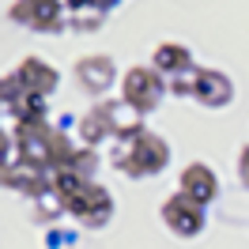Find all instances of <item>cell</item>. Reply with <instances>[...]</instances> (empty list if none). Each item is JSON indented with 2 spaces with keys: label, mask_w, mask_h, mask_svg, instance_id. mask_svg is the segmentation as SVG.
Segmentation results:
<instances>
[{
  "label": "cell",
  "mask_w": 249,
  "mask_h": 249,
  "mask_svg": "<svg viewBox=\"0 0 249 249\" xmlns=\"http://www.w3.org/2000/svg\"><path fill=\"white\" fill-rule=\"evenodd\" d=\"M170 143L159 136L155 128H143L140 136H132L128 143L117 147V155H113V166L128 178V181H151L159 174L170 166Z\"/></svg>",
  "instance_id": "6da1fadb"
},
{
  "label": "cell",
  "mask_w": 249,
  "mask_h": 249,
  "mask_svg": "<svg viewBox=\"0 0 249 249\" xmlns=\"http://www.w3.org/2000/svg\"><path fill=\"white\" fill-rule=\"evenodd\" d=\"M121 102L124 106H132L140 117H147V113H155L159 106H162V98H166V79L159 76L151 64H132V68H124L121 72Z\"/></svg>",
  "instance_id": "7a4b0ae2"
},
{
  "label": "cell",
  "mask_w": 249,
  "mask_h": 249,
  "mask_svg": "<svg viewBox=\"0 0 249 249\" xmlns=\"http://www.w3.org/2000/svg\"><path fill=\"white\" fill-rule=\"evenodd\" d=\"M113 212H117V200H113V193L102 181H83L64 200V215L76 219L79 227H87V231H102L109 219H113Z\"/></svg>",
  "instance_id": "3957f363"
},
{
  "label": "cell",
  "mask_w": 249,
  "mask_h": 249,
  "mask_svg": "<svg viewBox=\"0 0 249 249\" xmlns=\"http://www.w3.org/2000/svg\"><path fill=\"white\" fill-rule=\"evenodd\" d=\"M8 19H12L16 27H23V31H31V34H49V38L72 31L64 0H16V4L8 8Z\"/></svg>",
  "instance_id": "277c9868"
},
{
  "label": "cell",
  "mask_w": 249,
  "mask_h": 249,
  "mask_svg": "<svg viewBox=\"0 0 249 249\" xmlns=\"http://www.w3.org/2000/svg\"><path fill=\"white\" fill-rule=\"evenodd\" d=\"M159 219L178 242H193V238H200L208 231V208H200L196 200H189L181 193H174V196H166L159 204Z\"/></svg>",
  "instance_id": "5b68a950"
},
{
  "label": "cell",
  "mask_w": 249,
  "mask_h": 249,
  "mask_svg": "<svg viewBox=\"0 0 249 249\" xmlns=\"http://www.w3.org/2000/svg\"><path fill=\"white\" fill-rule=\"evenodd\" d=\"M12 140H16V159H27V162H38L49 170V155H53V140H57V124H49V117L16 121Z\"/></svg>",
  "instance_id": "8992f818"
},
{
  "label": "cell",
  "mask_w": 249,
  "mask_h": 249,
  "mask_svg": "<svg viewBox=\"0 0 249 249\" xmlns=\"http://www.w3.org/2000/svg\"><path fill=\"white\" fill-rule=\"evenodd\" d=\"M72 76H76L79 91L91 94L94 102H102L113 87H121V72H117V64H113V57H106V53H94V57H79L76 68H72Z\"/></svg>",
  "instance_id": "52a82bcc"
},
{
  "label": "cell",
  "mask_w": 249,
  "mask_h": 249,
  "mask_svg": "<svg viewBox=\"0 0 249 249\" xmlns=\"http://www.w3.org/2000/svg\"><path fill=\"white\" fill-rule=\"evenodd\" d=\"M0 189L19 193V196H27V200H42L49 193V170L38 166V162H27V159H12V162L0 170Z\"/></svg>",
  "instance_id": "ba28073f"
},
{
  "label": "cell",
  "mask_w": 249,
  "mask_h": 249,
  "mask_svg": "<svg viewBox=\"0 0 249 249\" xmlns=\"http://www.w3.org/2000/svg\"><path fill=\"white\" fill-rule=\"evenodd\" d=\"M193 102L200 109H227L234 102V79L223 68H196L193 79Z\"/></svg>",
  "instance_id": "9c48e42d"
},
{
  "label": "cell",
  "mask_w": 249,
  "mask_h": 249,
  "mask_svg": "<svg viewBox=\"0 0 249 249\" xmlns=\"http://www.w3.org/2000/svg\"><path fill=\"white\" fill-rule=\"evenodd\" d=\"M12 76L19 79L23 91L38 94V98H53L57 87H61V68L49 64V61H42V57H23V61L12 68Z\"/></svg>",
  "instance_id": "30bf717a"
},
{
  "label": "cell",
  "mask_w": 249,
  "mask_h": 249,
  "mask_svg": "<svg viewBox=\"0 0 249 249\" xmlns=\"http://www.w3.org/2000/svg\"><path fill=\"white\" fill-rule=\"evenodd\" d=\"M178 193L189 196V200H196L200 208H208V204H215V196H219V174L212 170L208 162L193 159L185 170L178 174Z\"/></svg>",
  "instance_id": "8fae6325"
},
{
  "label": "cell",
  "mask_w": 249,
  "mask_h": 249,
  "mask_svg": "<svg viewBox=\"0 0 249 249\" xmlns=\"http://www.w3.org/2000/svg\"><path fill=\"white\" fill-rule=\"evenodd\" d=\"M151 68H155L166 83H174V79L193 76L200 64L193 61V49H189L185 42H159L155 53H151Z\"/></svg>",
  "instance_id": "7c38bea8"
},
{
  "label": "cell",
  "mask_w": 249,
  "mask_h": 249,
  "mask_svg": "<svg viewBox=\"0 0 249 249\" xmlns=\"http://www.w3.org/2000/svg\"><path fill=\"white\" fill-rule=\"evenodd\" d=\"M102 109H106V121H109V132H113V143H128L132 136H140L143 128H147L143 117L132 106H124L121 98H102Z\"/></svg>",
  "instance_id": "4fadbf2b"
},
{
  "label": "cell",
  "mask_w": 249,
  "mask_h": 249,
  "mask_svg": "<svg viewBox=\"0 0 249 249\" xmlns=\"http://www.w3.org/2000/svg\"><path fill=\"white\" fill-rule=\"evenodd\" d=\"M76 140L87 143V147L113 143V132H109V121H106V109H102V102H94L91 109H83V117H79V124H76Z\"/></svg>",
  "instance_id": "5bb4252c"
},
{
  "label": "cell",
  "mask_w": 249,
  "mask_h": 249,
  "mask_svg": "<svg viewBox=\"0 0 249 249\" xmlns=\"http://www.w3.org/2000/svg\"><path fill=\"white\" fill-rule=\"evenodd\" d=\"M64 8H68V23H72V31H83V34L102 31V23H106V16H109L98 0H64Z\"/></svg>",
  "instance_id": "9a60e30c"
},
{
  "label": "cell",
  "mask_w": 249,
  "mask_h": 249,
  "mask_svg": "<svg viewBox=\"0 0 249 249\" xmlns=\"http://www.w3.org/2000/svg\"><path fill=\"white\" fill-rule=\"evenodd\" d=\"M98 166H102V155H98V147H87V143L76 140V151H72V159H68V166L64 170L79 174L83 181H98L94 174H98Z\"/></svg>",
  "instance_id": "2e32d148"
},
{
  "label": "cell",
  "mask_w": 249,
  "mask_h": 249,
  "mask_svg": "<svg viewBox=\"0 0 249 249\" xmlns=\"http://www.w3.org/2000/svg\"><path fill=\"white\" fill-rule=\"evenodd\" d=\"M19 94H23V87H19V79L12 76V72H8V76H0V113H8V117H12Z\"/></svg>",
  "instance_id": "e0dca14e"
},
{
  "label": "cell",
  "mask_w": 249,
  "mask_h": 249,
  "mask_svg": "<svg viewBox=\"0 0 249 249\" xmlns=\"http://www.w3.org/2000/svg\"><path fill=\"white\" fill-rule=\"evenodd\" d=\"M12 159H16V140H12L8 128H0V170H4Z\"/></svg>",
  "instance_id": "ac0fdd59"
},
{
  "label": "cell",
  "mask_w": 249,
  "mask_h": 249,
  "mask_svg": "<svg viewBox=\"0 0 249 249\" xmlns=\"http://www.w3.org/2000/svg\"><path fill=\"white\" fill-rule=\"evenodd\" d=\"M238 181H242V189H249V143L238 151Z\"/></svg>",
  "instance_id": "d6986e66"
},
{
  "label": "cell",
  "mask_w": 249,
  "mask_h": 249,
  "mask_svg": "<svg viewBox=\"0 0 249 249\" xmlns=\"http://www.w3.org/2000/svg\"><path fill=\"white\" fill-rule=\"evenodd\" d=\"M98 4H102V8H106V12H113V8H117V4H121V0H98Z\"/></svg>",
  "instance_id": "ffe728a7"
}]
</instances>
